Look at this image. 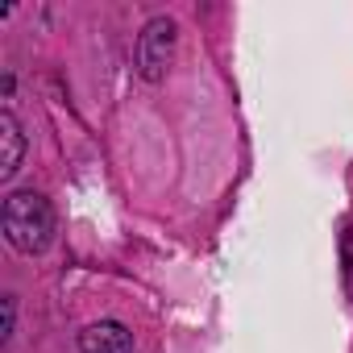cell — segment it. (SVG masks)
Masks as SVG:
<instances>
[{
	"mask_svg": "<svg viewBox=\"0 0 353 353\" xmlns=\"http://www.w3.org/2000/svg\"><path fill=\"white\" fill-rule=\"evenodd\" d=\"M0 225H5V237L13 250L21 254H42L54 237V212L50 200L38 192H13L5 200V212H0Z\"/></svg>",
	"mask_w": 353,
	"mask_h": 353,
	"instance_id": "1",
	"label": "cell"
},
{
	"mask_svg": "<svg viewBox=\"0 0 353 353\" xmlns=\"http://www.w3.org/2000/svg\"><path fill=\"white\" fill-rule=\"evenodd\" d=\"M170 59H174V21L170 17H154L141 30V38H137V71H141V79L158 83L166 75Z\"/></svg>",
	"mask_w": 353,
	"mask_h": 353,
	"instance_id": "2",
	"label": "cell"
},
{
	"mask_svg": "<svg viewBox=\"0 0 353 353\" xmlns=\"http://www.w3.org/2000/svg\"><path fill=\"white\" fill-rule=\"evenodd\" d=\"M79 349L83 353H133V332L117 320H100L79 332Z\"/></svg>",
	"mask_w": 353,
	"mask_h": 353,
	"instance_id": "3",
	"label": "cell"
},
{
	"mask_svg": "<svg viewBox=\"0 0 353 353\" xmlns=\"http://www.w3.org/2000/svg\"><path fill=\"white\" fill-rule=\"evenodd\" d=\"M0 145H5V154H0V179H13L21 170V154H26V137H21V125L13 112H0Z\"/></svg>",
	"mask_w": 353,
	"mask_h": 353,
	"instance_id": "4",
	"label": "cell"
}]
</instances>
